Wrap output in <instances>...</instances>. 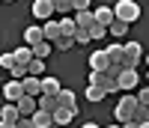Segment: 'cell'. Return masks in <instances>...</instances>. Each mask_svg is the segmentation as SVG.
Wrapping results in <instances>:
<instances>
[{"label":"cell","instance_id":"cell-1","mask_svg":"<svg viewBox=\"0 0 149 128\" xmlns=\"http://www.w3.org/2000/svg\"><path fill=\"white\" fill-rule=\"evenodd\" d=\"M137 104H140V98H137V95H122V98H119V104L113 107L116 122H119V125L131 122V119H134V110H137Z\"/></svg>","mask_w":149,"mask_h":128},{"label":"cell","instance_id":"cell-2","mask_svg":"<svg viewBox=\"0 0 149 128\" xmlns=\"http://www.w3.org/2000/svg\"><path fill=\"white\" fill-rule=\"evenodd\" d=\"M113 12H116V18H119V21H125V24H131V21H137V18H140V6L134 3V0H116Z\"/></svg>","mask_w":149,"mask_h":128},{"label":"cell","instance_id":"cell-3","mask_svg":"<svg viewBox=\"0 0 149 128\" xmlns=\"http://www.w3.org/2000/svg\"><path fill=\"white\" fill-rule=\"evenodd\" d=\"M140 57H143V48L137 42H125V60H122V69H137Z\"/></svg>","mask_w":149,"mask_h":128},{"label":"cell","instance_id":"cell-4","mask_svg":"<svg viewBox=\"0 0 149 128\" xmlns=\"http://www.w3.org/2000/svg\"><path fill=\"white\" fill-rule=\"evenodd\" d=\"M54 12H57L54 0H36V3H33V15L39 18V21H51Z\"/></svg>","mask_w":149,"mask_h":128},{"label":"cell","instance_id":"cell-5","mask_svg":"<svg viewBox=\"0 0 149 128\" xmlns=\"http://www.w3.org/2000/svg\"><path fill=\"white\" fill-rule=\"evenodd\" d=\"M116 81H119V89H122V93H131V89L140 83V78H137V69H122V74H119Z\"/></svg>","mask_w":149,"mask_h":128},{"label":"cell","instance_id":"cell-6","mask_svg":"<svg viewBox=\"0 0 149 128\" xmlns=\"http://www.w3.org/2000/svg\"><path fill=\"white\" fill-rule=\"evenodd\" d=\"M3 95H6V101H21L24 95V81H6V86H3Z\"/></svg>","mask_w":149,"mask_h":128},{"label":"cell","instance_id":"cell-7","mask_svg":"<svg viewBox=\"0 0 149 128\" xmlns=\"http://www.w3.org/2000/svg\"><path fill=\"white\" fill-rule=\"evenodd\" d=\"M113 63H110V57H107V51H95V54H90V69L93 72H107Z\"/></svg>","mask_w":149,"mask_h":128},{"label":"cell","instance_id":"cell-8","mask_svg":"<svg viewBox=\"0 0 149 128\" xmlns=\"http://www.w3.org/2000/svg\"><path fill=\"white\" fill-rule=\"evenodd\" d=\"M42 42H48V39H45V30H42V27H36V24H33V27H27V30H24V45L36 48V45H42Z\"/></svg>","mask_w":149,"mask_h":128},{"label":"cell","instance_id":"cell-9","mask_svg":"<svg viewBox=\"0 0 149 128\" xmlns=\"http://www.w3.org/2000/svg\"><path fill=\"white\" fill-rule=\"evenodd\" d=\"M18 110H21V116H36V110H39V98H33V95H24L21 101H15Z\"/></svg>","mask_w":149,"mask_h":128},{"label":"cell","instance_id":"cell-10","mask_svg":"<svg viewBox=\"0 0 149 128\" xmlns=\"http://www.w3.org/2000/svg\"><path fill=\"white\" fill-rule=\"evenodd\" d=\"M93 12H95V24H104V27H110V24L116 21L113 6H98V9H93Z\"/></svg>","mask_w":149,"mask_h":128},{"label":"cell","instance_id":"cell-11","mask_svg":"<svg viewBox=\"0 0 149 128\" xmlns=\"http://www.w3.org/2000/svg\"><path fill=\"white\" fill-rule=\"evenodd\" d=\"M74 21H78V27H81V30H93V27H95V12H93V9L74 12Z\"/></svg>","mask_w":149,"mask_h":128},{"label":"cell","instance_id":"cell-12","mask_svg":"<svg viewBox=\"0 0 149 128\" xmlns=\"http://www.w3.org/2000/svg\"><path fill=\"white\" fill-rule=\"evenodd\" d=\"M18 119H21V110H18V104H15V101L3 104V110H0V122H12V125H15Z\"/></svg>","mask_w":149,"mask_h":128},{"label":"cell","instance_id":"cell-13","mask_svg":"<svg viewBox=\"0 0 149 128\" xmlns=\"http://www.w3.org/2000/svg\"><path fill=\"white\" fill-rule=\"evenodd\" d=\"M24 93L33 95V98H39V95H42V78H33V74H27V78H24Z\"/></svg>","mask_w":149,"mask_h":128},{"label":"cell","instance_id":"cell-14","mask_svg":"<svg viewBox=\"0 0 149 128\" xmlns=\"http://www.w3.org/2000/svg\"><path fill=\"white\" fill-rule=\"evenodd\" d=\"M60 93H63V83L57 78H51V74L42 78V95H60Z\"/></svg>","mask_w":149,"mask_h":128},{"label":"cell","instance_id":"cell-15","mask_svg":"<svg viewBox=\"0 0 149 128\" xmlns=\"http://www.w3.org/2000/svg\"><path fill=\"white\" fill-rule=\"evenodd\" d=\"M42 30H45V39H48V42H57L60 36H63V27H60V21H54V18H51V21H45V27H42Z\"/></svg>","mask_w":149,"mask_h":128},{"label":"cell","instance_id":"cell-16","mask_svg":"<svg viewBox=\"0 0 149 128\" xmlns=\"http://www.w3.org/2000/svg\"><path fill=\"white\" fill-rule=\"evenodd\" d=\"M104 51H107L110 63H122V60H125V45H122V42H113V45H107Z\"/></svg>","mask_w":149,"mask_h":128},{"label":"cell","instance_id":"cell-17","mask_svg":"<svg viewBox=\"0 0 149 128\" xmlns=\"http://www.w3.org/2000/svg\"><path fill=\"white\" fill-rule=\"evenodd\" d=\"M33 122H36V128H54V125H57V122H54V113H48V110H36Z\"/></svg>","mask_w":149,"mask_h":128},{"label":"cell","instance_id":"cell-18","mask_svg":"<svg viewBox=\"0 0 149 128\" xmlns=\"http://www.w3.org/2000/svg\"><path fill=\"white\" fill-rule=\"evenodd\" d=\"M74 116H78V110H74V107H60V110L54 113V122H57V125H69Z\"/></svg>","mask_w":149,"mask_h":128},{"label":"cell","instance_id":"cell-19","mask_svg":"<svg viewBox=\"0 0 149 128\" xmlns=\"http://www.w3.org/2000/svg\"><path fill=\"white\" fill-rule=\"evenodd\" d=\"M39 110L57 113V110H60V101H57V95H39Z\"/></svg>","mask_w":149,"mask_h":128},{"label":"cell","instance_id":"cell-20","mask_svg":"<svg viewBox=\"0 0 149 128\" xmlns=\"http://www.w3.org/2000/svg\"><path fill=\"white\" fill-rule=\"evenodd\" d=\"M104 95H107V89H104V86H95V83L86 86V101H93V104H98Z\"/></svg>","mask_w":149,"mask_h":128},{"label":"cell","instance_id":"cell-21","mask_svg":"<svg viewBox=\"0 0 149 128\" xmlns=\"http://www.w3.org/2000/svg\"><path fill=\"white\" fill-rule=\"evenodd\" d=\"M107 30H110V36H113V39H122V36H125V33H128V24L116 18V21H113V24H110V27H107Z\"/></svg>","mask_w":149,"mask_h":128},{"label":"cell","instance_id":"cell-22","mask_svg":"<svg viewBox=\"0 0 149 128\" xmlns=\"http://www.w3.org/2000/svg\"><path fill=\"white\" fill-rule=\"evenodd\" d=\"M57 101H60V107H74V110H78V104H74V93H72V89H63V93L57 95Z\"/></svg>","mask_w":149,"mask_h":128},{"label":"cell","instance_id":"cell-23","mask_svg":"<svg viewBox=\"0 0 149 128\" xmlns=\"http://www.w3.org/2000/svg\"><path fill=\"white\" fill-rule=\"evenodd\" d=\"M60 27H63L66 36H74V33H78V21H74L72 15H66V18H60Z\"/></svg>","mask_w":149,"mask_h":128},{"label":"cell","instance_id":"cell-24","mask_svg":"<svg viewBox=\"0 0 149 128\" xmlns=\"http://www.w3.org/2000/svg\"><path fill=\"white\" fill-rule=\"evenodd\" d=\"M51 48H54V42H42V45H36V48H33L36 60H45V57H51Z\"/></svg>","mask_w":149,"mask_h":128},{"label":"cell","instance_id":"cell-25","mask_svg":"<svg viewBox=\"0 0 149 128\" xmlns=\"http://www.w3.org/2000/svg\"><path fill=\"white\" fill-rule=\"evenodd\" d=\"M54 6H57V15H72L74 12V6H72V0H54Z\"/></svg>","mask_w":149,"mask_h":128},{"label":"cell","instance_id":"cell-26","mask_svg":"<svg viewBox=\"0 0 149 128\" xmlns=\"http://www.w3.org/2000/svg\"><path fill=\"white\" fill-rule=\"evenodd\" d=\"M131 122H137V125L149 122V107H146V104H137V110H134V119H131Z\"/></svg>","mask_w":149,"mask_h":128},{"label":"cell","instance_id":"cell-27","mask_svg":"<svg viewBox=\"0 0 149 128\" xmlns=\"http://www.w3.org/2000/svg\"><path fill=\"white\" fill-rule=\"evenodd\" d=\"M72 45H74V36H66V33H63V36H60V39L54 42V48H57V51H69Z\"/></svg>","mask_w":149,"mask_h":128},{"label":"cell","instance_id":"cell-28","mask_svg":"<svg viewBox=\"0 0 149 128\" xmlns=\"http://www.w3.org/2000/svg\"><path fill=\"white\" fill-rule=\"evenodd\" d=\"M27 69H30V74H33V78H42V72H45V60H33Z\"/></svg>","mask_w":149,"mask_h":128},{"label":"cell","instance_id":"cell-29","mask_svg":"<svg viewBox=\"0 0 149 128\" xmlns=\"http://www.w3.org/2000/svg\"><path fill=\"white\" fill-rule=\"evenodd\" d=\"M90 36H93V39H95V42H98V39H104V36H110V30H107V27H104V24H95V27H93V30H90Z\"/></svg>","mask_w":149,"mask_h":128},{"label":"cell","instance_id":"cell-30","mask_svg":"<svg viewBox=\"0 0 149 128\" xmlns=\"http://www.w3.org/2000/svg\"><path fill=\"white\" fill-rule=\"evenodd\" d=\"M86 42H93L90 30H81V27H78V33H74V45H86Z\"/></svg>","mask_w":149,"mask_h":128},{"label":"cell","instance_id":"cell-31","mask_svg":"<svg viewBox=\"0 0 149 128\" xmlns=\"http://www.w3.org/2000/svg\"><path fill=\"white\" fill-rule=\"evenodd\" d=\"M18 128H36V122H33V116H21L18 122H15Z\"/></svg>","mask_w":149,"mask_h":128},{"label":"cell","instance_id":"cell-32","mask_svg":"<svg viewBox=\"0 0 149 128\" xmlns=\"http://www.w3.org/2000/svg\"><path fill=\"white\" fill-rule=\"evenodd\" d=\"M72 6L74 12H84V9H90V0H72Z\"/></svg>","mask_w":149,"mask_h":128},{"label":"cell","instance_id":"cell-33","mask_svg":"<svg viewBox=\"0 0 149 128\" xmlns=\"http://www.w3.org/2000/svg\"><path fill=\"white\" fill-rule=\"evenodd\" d=\"M137 98H140V104H146V107H149V86H143V89H140Z\"/></svg>","mask_w":149,"mask_h":128},{"label":"cell","instance_id":"cell-34","mask_svg":"<svg viewBox=\"0 0 149 128\" xmlns=\"http://www.w3.org/2000/svg\"><path fill=\"white\" fill-rule=\"evenodd\" d=\"M84 128H102L98 122H84Z\"/></svg>","mask_w":149,"mask_h":128},{"label":"cell","instance_id":"cell-35","mask_svg":"<svg viewBox=\"0 0 149 128\" xmlns=\"http://www.w3.org/2000/svg\"><path fill=\"white\" fill-rule=\"evenodd\" d=\"M0 128H18V125H12V122H0Z\"/></svg>","mask_w":149,"mask_h":128},{"label":"cell","instance_id":"cell-36","mask_svg":"<svg viewBox=\"0 0 149 128\" xmlns=\"http://www.w3.org/2000/svg\"><path fill=\"white\" fill-rule=\"evenodd\" d=\"M122 128H140L137 122H125V125H122Z\"/></svg>","mask_w":149,"mask_h":128},{"label":"cell","instance_id":"cell-37","mask_svg":"<svg viewBox=\"0 0 149 128\" xmlns=\"http://www.w3.org/2000/svg\"><path fill=\"white\" fill-rule=\"evenodd\" d=\"M107 128H122V125H119V122H116V125H107Z\"/></svg>","mask_w":149,"mask_h":128},{"label":"cell","instance_id":"cell-38","mask_svg":"<svg viewBox=\"0 0 149 128\" xmlns=\"http://www.w3.org/2000/svg\"><path fill=\"white\" fill-rule=\"evenodd\" d=\"M140 128H149V122H143V125H140Z\"/></svg>","mask_w":149,"mask_h":128},{"label":"cell","instance_id":"cell-39","mask_svg":"<svg viewBox=\"0 0 149 128\" xmlns=\"http://www.w3.org/2000/svg\"><path fill=\"white\" fill-rule=\"evenodd\" d=\"M146 66H149V54H146Z\"/></svg>","mask_w":149,"mask_h":128},{"label":"cell","instance_id":"cell-40","mask_svg":"<svg viewBox=\"0 0 149 128\" xmlns=\"http://www.w3.org/2000/svg\"><path fill=\"white\" fill-rule=\"evenodd\" d=\"M3 3H12V0H3Z\"/></svg>","mask_w":149,"mask_h":128},{"label":"cell","instance_id":"cell-41","mask_svg":"<svg viewBox=\"0 0 149 128\" xmlns=\"http://www.w3.org/2000/svg\"><path fill=\"white\" fill-rule=\"evenodd\" d=\"M146 81H149V74H146Z\"/></svg>","mask_w":149,"mask_h":128}]
</instances>
